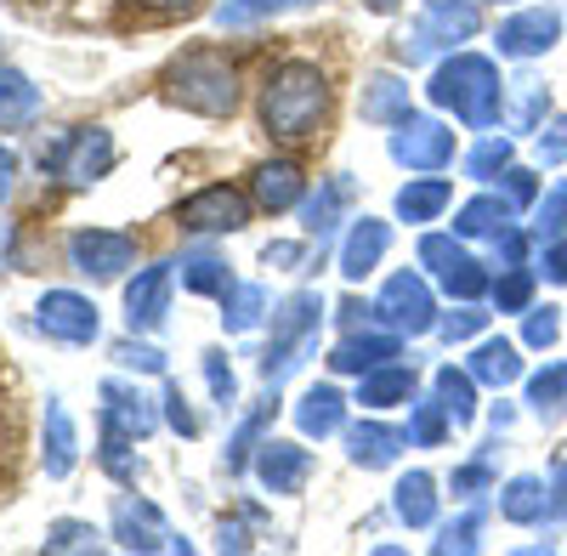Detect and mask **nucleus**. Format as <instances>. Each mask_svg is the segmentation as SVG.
<instances>
[{
  "label": "nucleus",
  "instance_id": "obj_32",
  "mask_svg": "<svg viewBox=\"0 0 567 556\" xmlns=\"http://www.w3.org/2000/svg\"><path fill=\"white\" fill-rule=\"evenodd\" d=\"M347 205H352V182H347V176L323 182L318 199L307 205V234H312V239H329V234H336V222H341V210H347Z\"/></svg>",
  "mask_w": 567,
  "mask_h": 556
},
{
  "label": "nucleus",
  "instance_id": "obj_35",
  "mask_svg": "<svg viewBox=\"0 0 567 556\" xmlns=\"http://www.w3.org/2000/svg\"><path fill=\"white\" fill-rule=\"evenodd\" d=\"M182 285L194 296H227L239 278H233L227 261H216V256H194V261H182Z\"/></svg>",
  "mask_w": 567,
  "mask_h": 556
},
{
  "label": "nucleus",
  "instance_id": "obj_5",
  "mask_svg": "<svg viewBox=\"0 0 567 556\" xmlns=\"http://www.w3.org/2000/svg\"><path fill=\"white\" fill-rule=\"evenodd\" d=\"M374 318H381L386 330H398V336H425L437 323V301H432V290H425L420 272H392L381 301H374Z\"/></svg>",
  "mask_w": 567,
  "mask_h": 556
},
{
  "label": "nucleus",
  "instance_id": "obj_7",
  "mask_svg": "<svg viewBox=\"0 0 567 556\" xmlns=\"http://www.w3.org/2000/svg\"><path fill=\"white\" fill-rule=\"evenodd\" d=\"M318 318H323V301L312 296V290H301V296H290L278 312H272V347H267V358H261V375L272 381V375H284V369H290L296 358V347L318 330Z\"/></svg>",
  "mask_w": 567,
  "mask_h": 556
},
{
  "label": "nucleus",
  "instance_id": "obj_42",
  "mask_svg": "<svg viewBox=\"0 0 567 556\" xmlns=\"http://www.w3.org/2000/svg\"><path fill=\"white\" fill-rule=\"evenodd\" d=\"M494 301H499V312H523V307L534 301V278H528V267H505V278L494 285Z\"/></svg>",
  "mask_w": 567,
  "mask_h": 556
},
{
  "label": "nucleus",
  "instance_id": "obj_55",
  "mask_svg": "<svg viewBox=\"0 0 567 556\" xmlns=\"http://www.w3.org/2000/svg\"><path fill=\"white\" fill-rule=\"evenodd\" d=\"M545 278H556V285H567V234L545 245Z\"/></svg>",
  "mask_w": 567,
  "mask_h": 556
},
{
  "label": "nucleus",
  "instance_id": "obj_21",
  "mask_svg": "<svg viewBox=\"0 0 567 556\" xmlns=\"http://www.w3.org/2000/svg\"><path fill=\"white\" fill-rule=\"evenodd\" d=\"M409 398H414V369L409 363H381L358 381V403H369V409H392V403H409Z\"/></svg>",
  "mask_w": 567,
  "mask_h": 556
},
{
  "label": "nucleus",
  "instance_id": "obj_1",
  "mask_svg": "<svg viewBox=\"0 0 567 556\" xmlns=\"http://www.w3.org/2000/svg\"><path fill=\"white\" fill-rule=\"evenodd\" d=\"M329 114V85L312 63H284L272 69L267 91H261V125L267 136H284V143H301L312 136Z\"/></svg>",
  "mask_w": 567,
  "mask_h": 556
},
{
  "label": "nucleus",
  "instance_id": "obj_29",
  "mask_svg": "<svg viewBox=\"0 0 567 556\" xmlns=\"http://www.w3.org/2000/svg\"><path fill=\"white\" fill-rule=\"evenodd\" d=\"M301 199V171L290 159H272L256 171V205L261 210H290Z\"/></svg>",
  "mask_w": 567,
  "mask_h": 556
},
{
  "label": "nucleus",
  "instance_id": "obj_56",
  "mask_svg": "<svg viewBox=\"0 0 567 556\" xmlns=\"http://www.w3.org/2000/svg\"><path fill=\"white\" fill-rule=\"evenodd\" d=\"M12 182H18V154H12V148H0V205H7Z\"/></svg>",
  "mask_w": 567,
  "mask_h": 556
},
{
  "label": "nucleus",
  "instance_id": "obj_34",
  "mask_svg": "<svg viewBox=\"0 0 567 556\" xmlns=\"http://www.w3.org/2000/svg\"><path fill=\"white\" fill-rule=\"evenodd\" d=\"M221 323H227V330L233 336H239V330H256V323H261V312H267V290L261 285H233L227 296H221Z\"/></svg>",
  "mask_w": 567,
  "mask_h": 556
},
{
  "label": "nucleus",
  "instance_id": "obj_19",
  "mask_svg": "<svg viewBox=\"0 0 567 556\" xmlns=\"http://www.w3.org/2000/svg\"><path fill=\"white\" fill-rule=\"evenodd\" d=\"M392 358H398V330L392 336H352L329 352V369H336V375H369V369H381Z\"/></svg>",
  "mask_w": 567,
  "mask_h": 556
},
{
  "label": "nucleus",
  "instance_id": "obj_27",
  "mask_svg": "<svg viewBox=\"0 0 567 556\" xmlns=\"http://www.w3.org/2000/svg\"><path fill=\"white\" fill-rule=\"evenodd\" d=\"M505 227H511V205H505L499 194L471 199V205H460V216H454V234H460V239H499Z\"/></svg>",
  "mask_w": 567,
  "mask_h": 556
},
{
  "label": "nucleus",
  "instance_id": "obj_36",
  "mask_svg": "<svg viewBox=\"0 0 567 556\" xmlns=\"http://www.w3.org/2000/svg\"><path fill=\"white\" fill-rule=\"evenodd\" d=\"M449 426H454V414L443 409V398H420L414 421H409V443H443Z\"/></svg>",
  "mask_w": 567,
  "mask_h": 556
},
{
  "label": "nucleus",
  "instance_id": "obj_39",
  "mask_svg": "<svg viewBox=\"0 0 567 556\" xmlns=\"http://www.w3.org/2000/svg\"><path fill=\"white\" fill-rule=\"evenodd\" d=\"M561 234H567V182H556V188L539 199V210H534V239L539 245H550Z\"/></svg>",
  "mask_w": 567,
  "mask_h": 556
},
{
  "label": "nucleus",
  "instance_id": "obj_37",
  "mask_svg": "<svg viewBox=\"0 0 567 556\" xmlns=\"http://www.w3.org/2000/svg\"><path fill=\"white\" fill-rule=\"evenodd\" d=\"M550 109V91L539 80H516V103H511V131H539V114Z\"/></svg>",
  "mask_w": 567,
  "mask_h": 556
},
{
  "label": "nucleus",
  "instance_id": "obj_44",
  "mask_svg": "<svg viewBox=\"0 0 567 556\" xmlns=\"http://www.w3.org/2000/svg\"><path fill=\"white\" fill-rule=\"evenodd\" d=\"M272 421V403H261L256 414H250V421L239 426V437H233V449H227V472H245V454H250V443L261 437V426Z\"/></svg>",
  "mask_w": 567,
  "mask_h": 556
},
{
  "label": "nucleus",
  "instance_id": "obj_4",
  "mask_svg": "<svg viewBox=\"0 0 567 556\" xmlns=\"http://www.w3.org/2000/svg\"><path fill=\"white\" fill-rule=\"evenodd\" d=\"M483 29V12H477V0H425V12L420 23L403 34V63H425L432 52H443V45H460Z\"/></svg>",
  "mask_w": 567,
  "mask_h": 556
},
{
  "label": "nucleus",
  "instance_id": "obj_40",
  "mask_svg": "<svg viewBox=\"0 0 567 556\" xmlns=\"http://www.w3.org/2000/svg\"><path fill=\"white\" fill-rule=\"evenodd\" d=\"M284 7H296V0H221L216 23H221V29H245V23H261V18H272V12H284Z\"/></svg>",
  "mask_w": 567,
  "mask_h": 556
},
{
  "label": "nucleus",
  "instance_id": "obj_59",
  "mask_svg": "<svg viewBox=\"0 0 567 556\" xmlns=\"http://www.w3.org/2000/svg\"><path fill=\"white\" fill-rule=\"evenodd\" d=\"M7 256H12V227L0 222V267H7Z\"/></svg>",
  "mask_w": 567,
  "mask_h": 556
},
{
  "label": "nucleus",
  "instance_id": "obj_25",
  "mask_svg": "<svg viewBox=\"0 0 567 556\" xmlns=\"http://www.w3.org/2000/svg\"><path fill=\"white\" fill-rule=\"evenodd\" d=\"M40 114V85L18 69L0 63V131H12V125H29Z\"/></svg>",
  "mask_w": 567,
  "mask_h": 556
},
{
  "label": "nucleus",
  "instance_id": "obj_50",
  "mask_svg": "<svg viewBox=\"0 0 567 556\" xmlns=\"http://www.w3.org/2000/svg\"><path fill=\"white\" fill-rule=\"evenodd\" d=\"M545 488H550V517H567V443H561V449H556V460H550Z\"/></svg>",
  "mask_w": 567,
  "mask_h": 556
},
{
  "label": "nucleus",
  "instance_id": "obj_11",
  "mask_svg": "<svg viewBox=\"0 0 567 556\" xmlns=\"http://www.w3.org/2000/svg\"><path fill=\"white\" fill-rule=\"evenodd\" d=\"M34 323L52 341H69V347L97 341V307H91L85 296H74V290H45L40 307H34Z\"/></svg>",
  "mask_w": 567,
  "mask_h": 556
},
{
  "label": "nucleus",
  "instance_id": "obj_51",
  "mask_svg": "<svg viewBox=\"0 0 567 556\" xmlns=\"http://www.w3.org/2000/svg\"><path fill=\"white\" fill-rule=\"evenodd\" d=\"M561 154H567V114L539 131V159H545V165H561Z\"/></svg>",
  "mask_w": 567,
  "mask_h": 556
},
{
  "label": "nucleus",
  "instance_id": "obj_17",
  "mask_svg": "<svg viewBox=\"0 0 567 556\" xmlns=\"http://www.w3.org/2000/svg\"><path fill=\"white\" fill-rule=\"evenodd\" d=\"M256 477L272 494H301L307 477H312V454L301 443H261L256 449Z\"/></svg>",
  "mask_w": 567,
  "mask_h": 556
},
{
  "label": "nucleus",
  "instance_id": "obj_31",
  "mask_svg": "<svg viewBox=\"0 0 567 556\" xmlns=\"http://www.w3.org/2000/svg\"><path fill=\"white\" fill-rule=\"evenodd\" d=\"M449 199H454L449 182L443 176H425V182H409V188L398 194V216L403 222H432V216L449 210Z\"/></svg>",
  "mask_w": 567,
  "mask_h": 556
},
{
  "label": "nucleus",
  "instance_id": "obj_18",
  "mask_svg": "<svg viewBox=\"0 0 567 556\" xmlns=\"http://www.w3.org/2000/svg\"><path fill=\"white\" fill-rule=\"evenodd\" d=\"M386 245H392V227L374 222V216H363L352 234H347V245H341V272H347V278L374 272V267H381V256H386Z\"/></svg>",
  "mask_w": 567,
  "mask_h": 556
},
{
  "label": "nucleus",
  "instance_id": "obj_47",
  "mask_svg": "<svg viewBox=\"0 0 567 556\" xmlns=\"http://www.w3.org/2000/svg\"><path fill=\"white\" fill-rule=\"evenodd\" d=\"M114 358H120L125 369H142V375H159V369H165V352H159V347H136V341H120Z\"/></svg>",
  "mask_w": 567,
  "mask_h": 556
},
{
  "label": "nucleus",
  "instance_id": "obj_22",
  "mask_svg": "<svg viewBox=\"0 0 567 556\" xmlns=\"http://www.w3.org/2000/svg\"><path fill=\"white\" fill-rule=\"evenodd\" d=\"M74 472V421L63 398H45V477H69Z\"/></svg>",
  "mask_w": 567,
  "mask_h": 556
},
{
  "label": "nucleus",
  "instance_id": "obj_43",
  "mask_svg": "<svg viewBox=\"0 0 567 556\" xmlns=\"http://www.w3.org/2000/svg\"><path fill=\"white\" fill-rule=\"evenodd\" d=\"M97 528L91 523H52L45 528V550H97Z\"/></svg>",
  "mask_w": 567,
  "mask_h": 556
},
{
  "label": "nucleus",
  "instance_id": "obj_15",
  "mask_svg": "<svg viewBox=\"0 0 567 556\" xmlns=\"http://www.w3.org/2000/svg\"><path fill=\"white\" fill-rule=\"evenodd\" d=\"M69 261L85 278H114V272H125L136 261V245L125 234H97V227H91V234H74L69 239Z\"/></svg>",
  "mask_w": 567,
  "mask_h": 556
},
{
  "label": "nucleus",
  "instance_id": "obj_45",
  "mask_svg": "<svg viewBox=\"0 0 567 556\" xmlns=\"http://www.w3.org/2000/svg\"><path fill=\"white\" fill-rule=\"evenodd\" d=\"M499 182H505V205H511V210H528V205L539 199V182H534V171H516V165H505V171H499Z\"/></svg>",
  "mask_w": 567,
  "mask_h": 556
},
{
  "label": "nucleus",
  "instance_id": "obj_24",
  "mask_svg": "<svg viewBox=\"0 0 567 556\" xmlns=\"http://www.w3.org/2000/svg\"><path fill=\"white\" fill-rule=\"evenodd\" d=\"M347 449H352L358 466H392L398 449H409V437L392 432V426H381V421H363V426L347 432Z\"/></svg>",
  "mask_w": 567,
  "mask_h": 556
},
{
  "label": "nucleus",
  "instance_id": "obj_9",
  "mask_svg": "<svg viewBox=\"0 0 567 556\" xmlns=\"http://www.w3.org/2000/svg\"><path fill=\"white\" fill-rule=\"evenodd\" d=\"M176 222L187 227V234H239V227L250 222V199L239 188H227V182H216V188L187 199L176 210Z\"/></svg>",
  "mask_w": 567,
  "mask_h": 556
},
{
  "label": "nucleus",
  "instance_id": "obj_52",
  "mask_svg": "<svg viewBox=\"0 0 567 556\" xmlns=\"http://www.w3.org/2000/svg\"><path fill=\"white\" fill-rule=\"evenodd\" d=\"M205 375H210V392H216V398H221V409H227L239 387H233V369L221 363V352H205Z\"/></svg>",
  "mask_w": 567,
  "mask_h": 556
},
{
  "label": "nucleus",
  "instance_id": "obj_33",
  "mask_svg": "<svg viewBox=\"0 0 567 556\" xmlns=\"http://www.w3.org/2000/svg\"><path fill=\"white\" fill-rule=\"evenodd\" d=\"M437 483L425 477V472H409L403 483H398V517L409 523V528H432V517H437V494H432Z\"/></svg>",
  "mask_w": 567,
  "mask_h": 556
},
{
  "label": "nucleus",
  "instance_id": "obj_48",
  "mask_svg": "<svg viewBox=\"0 0 567 556\" xmlns=\"http://www.w3.org/2000/svg\"><path fill=\"white\" fill-rule=\"evenodd\" d=\"M488 323V312H477V307H460V312H449L443 318V341H471Z\"/></svg>",
  "mask_w": 567,
  "mask_h": 556
},
{
  "label": "nucleus",
  "instance_id": "obj_16",
  "mask_svg": "<svg viewBox=\"0 0 567 556\" xmlns=\"http://www.w3.org/2000/svg\"><path fill=\"white\" fill-rule=\"evenodd\" d=\"M165 307H171V267H142L131 285H125V318L131 330H159L165 323Z\"/></svg>",
  "mask_w": 567,
  "mask_h": 556
},
{
  "label": "nucleus",
  "instance_id": "obj_30",
  "mask_svg": "<svg viewBox=\"0 0 567 556\" xmlns=\"http://www.w3.org/2000/svg\"><path fill=\"white\" fill-rule=\"evenodd\" d=\"M471 375H477L483 387H511L516 375H523V358H516V341H483L477 352H471Z\"/></svg>",
  "mask_w": 567,
  "mask_h": 556
},
{
  "label": "nucleus",
  "instance_id": "obj_26",
  "mask_svg": "<svg viewBox=\"0 0 567 556\" xmlns=\"http://www.w3.org/2000/svg\"><path fill=\"white\" fill-rule=\"evenodd\" d=\"M347 398L336 392V387H312L301 403H296V426L307 432V437H329V432H341V421H347V409H341Z\"/></svg>",
  "mask_w": 567,
  "mask_h": 556
},
{
  "label": "nucleus",
  "instance_id": "obj_6",
  "mask_svg": "<svg viewBox=\"0 0 567 556\" xmlns=\"http://www.w3.org/2000/svg\"><path fill=\"white\" fill-rule=\"evenodd\" d=\"M420 267L432 272V278H443V290L460 296V301H477V296L488 290L483 261H471L465 245L449 239V234H425V239H420Z\"/></svg>",
  "mask_w": 567,
  "mask_h": 556
},
{
  "label": "nucleus",
  "instance_id": "obj_57",
  "mask_svg": "<svg viewBox=\"0 0 567 556\" xmlns=\"http://www.w3.org/2000/svg\"><path fill=\"white\" fill-rule=\"evenodd\" d=\"M267 261L290 267V261H301V245H267Z\"/></svg>",
  "mask_w": 567,
  "mask_h": 556
},
{
  "label": "nucleus",
  "instance_id": "obj_58",
  "mask_svg": "<svg viewBox=\"0 0 567 556\" xmlns=\"http://www.w3.org/2000/svg\"><path fill=\"white\" fill-rule=\"evenodd\" d=\"M142 7H154V12H194L199 0H142Z\"/></svg>",
  "mask_w": 567,
  "mask_h": 556
},
{
  "label": "nucleus",
  "instance_id": "obj_13",
  "mask_svg": "<svg viewBox=\"0 0 567 556\" xmlns=\"http://www.w3.org/2000/svg\"><path fill=\"white\" fill-rule=\"evenodd\" d=\"M159 426V414H154V403L142 398L136 387H120V381H109L103 387V443H136V437H148Z\"/></svg>",
  "mask_w": 567,
  "mask_h": 556
},
{
  "label": "nucleus",
  "instance_id": "obj_3",
  "mask_svg": "<svg viewBox=\"0 0 567 556\" xmlns=\"http://www.w3.org/2000/svg\"><path fill=\"white\" fill-rule=\"evenodd\" d=\"M165 91H171V103H182L187 114H205V120H221L239 109V74H233L221 52H182L165 69Z\"/></svg>",
  "mask_w": 567,
  "mask_h": 556
},
{
  "label": "nucleus",
  "instance_id": "obj_10",
  "mask_svg": "<svg viewBox=\"0 0 567 556\" xmlns=\"http://www.w3.org/2000/svg\"><path fill=\"white\" fill-rule=\"evenodd\" d=\"M392 159L409 165V171H443L454 159V131L437 125V120H398L392 131Z\"/></svg>",
  "mask_w": 567,
  "mask_h": 556
},
{
  "label": "nucleus",
  "instance_id": "obj_28",
  "mask_svg": "<svg viewBox=\"0 0 567 556\" xmlns=\"http://www.w3.org/2000/svg\"><path fill=\"white\" fill-rule=\"evenodd\" d=\"M432 387H437L443 409L454 414V426H471V421H477V375H471V369H454V363H443Z\"/></svg>",
  "mask_w": 567,
  "mask_h": 556
},
{
  "label": "nucleus",
  "instance_id": "obj_14",
  "mask_svg": "<svg viewBox=\"0 0 567 556\" xmlns=\"http://www.w3.org/2000/svg\"><path fill=\"white\" fill-rule=\"evenodd\" d=\"M556 34H561V18L550 7H528V12L505 18L494 40H499V58H539L556 45Z\"/></svg>",
  "mask_w": 567,
  "mask_h": 556
},
{
  "label": "nucleus",
  "instance_id": "obj_20",
  "mask_svg": "<svg viewBox=\"0 0 567 556\" xmlns=\"http://www.w3.org/2000/svg\"><path fill=\"white\" fill-rule=\"evenodd\" d=\"M499 517L516 523V528L545 523V517H550V488H545L539 477H511L505 494H499Z\"/></svg>",
  "mask_w": 567,
  "mask_h": 556
},
{
  "label": "nucleus",
  "instance_id": "obj_46",
  "mask_svg": "<svg viewBox=\"0 0 567 556\" xmlns=\"http://www.w3.org/2000/svg\"><path fill=\"white\" fill-rule=\"evenodd\" d=\"M477 534H483V512H465L460 523H449V528H443L437 550H477Z\"/></svg>",
  "mask_w": 567,
  "mask_h": 556
},
{
  "label": "nucleus",
  "instance_id": "obj_2",
  "mask_svg": "<svg viewBox=\"0 0 567 556\" xmlns=\"http://www.w3.org/2000/svg\"><path fill=\"white\" fill-rule=\"evenodd\" d=\"M432 103L437 109H449L460 125H471V131H483V125H494L499 120V109H505V80H499V69L488 63V58H477V52H460V58H449V63H437V74H432Z\"/></svg>",
  "mask_w": 567,
  "mask_h": 556
},
{
  "label": "nucleus",
  "instance_id": "obj_8",
  "mask_svg": "<svg viewBox=\"0 0 567 556\" xmlns=\"http://www.w3.org/2000/svg\"><path fill=\"white\" fill-rule=\"evenodd\" d=\"M114 539L125 550H171V556H187V539L159 517V505H148V500H120L114 505Z\"/></svg>",
  "mask_w": 567,
  "mask_h": 556
},
{
  "label": "nucleus",
  "instance_id": "obj_53",
  "mask_svg": "<svg viewBox=\"0 0 567 556\" xmlns=\"http://www.w3.org/2000/svg\"><path fill=\"white\" fill-rule=\"evenodd\" d=\"M165 421H171V426H176L182 437H194V432H199V421H194V409L182 403V387H171V392H165Z\"/></svg>",
  "mask_w": 567,
  "mask_h": 556
},
{
  "label": "nucleus",
  "instance_id": "obj_60",
  "mask_svg": "<svg viewBox=\"0 0 567 556\" xmlns=\"http://www.w3.org/2000/svg\"><path fill=\"white\" fill-rule=\"evenodd\" d=\"M369 7H374V12H392V7H398V0H369Z\"/></svg>",
  "mask_w": 567,
  "mask_h": 556
},
{
  "label": "nucleus",
  "instance_id": "obj_12",
  "mask_svg": "<svg viewBox=\"0 0 567 556\" xmlns=\"http://www.w3.org/2000/svg\"><path fill=\"white\" fill-rule=\"evenodd\" d=\"M109 165H114V136L103 125L74 131L69 143L58 148V176L69 182V188H91V182H103Z\"/></svg>",
  "mask_w": 567,
  "mask_h": 556
},
{
  "label": "nucleus",
  "instance_id": "obj_38",
  "mask_svg": "<svg viewBox=\"0 0 567 556\" xmlns=\"http://www.w3.org/2000/svg\"><path fill=\"white\" fill-rule=\"evenodd\" d=\"M528 403H534L539 414H556V409H567V363H550V369H539V375L528 381Z\"/></svg>",
  "mask_w": 567,
  "mask_h": 556
},
{
  "label": "nucleus",
  "instance_id": "obj_23",
  "mask_svg": "<svg viewBox=\"0 0 567 556\" xmlns=\"http://www.w3.org/2000/svg\"><path fill=\"white\" fill-rule=\"evenodd\" d=\"M358 109H363V120H374V125H398V120H409V85H403L398 74H374V80L363 85Z\"/></svg>",
  "mask_w": 567,
  "mask_h": 556
},
{
  "label": "nucleus",
  "instance_id": "obj_54",
  "mask_svg": "<svg viewBox=\"0 0 567 556\" xmlns=\"http://www.w3.org/2000/svg\"><path fill=\"white\" fill-rule=\"evenodd\" d=\"M494 483V472H488V460H471L465 472H454V488L460 494H471V488H488Z\"/></svg>",
  "mask_w": 567,
  "mask_h": 556
},
{
  "label": "nucleus",
  "instance_id": "obj_49",
  "mask_svg": "<svg viewBox=\"0 0 567 556\" xmlns=\"http://www.w3.org/2000/svg\"><path fill=\"white\" fill-rule=\"evenodd\" d=\"M556 336H561L556 307H545V312L534 307V312H528V330H523V341H528V347H556Z\"/></svg>",
  "mask_w": 567,
  "mask_h": 556
},
{
  "label": "nucleus",
  "instance_id": "obj_41",
  "mask_svg": "<svg viewBox=\"0 0 567 556\" xmlns=\"http://www.w3.org/2000/svg\"><path fill=\"white\" fill-rule=\"evenodd\" d=\"M505 165H511V136H488V143L465 154V176H477V182H494Z\"/></svg>",
  "mask_w": 567,
  "mask_h": 556
}]
</instances>
